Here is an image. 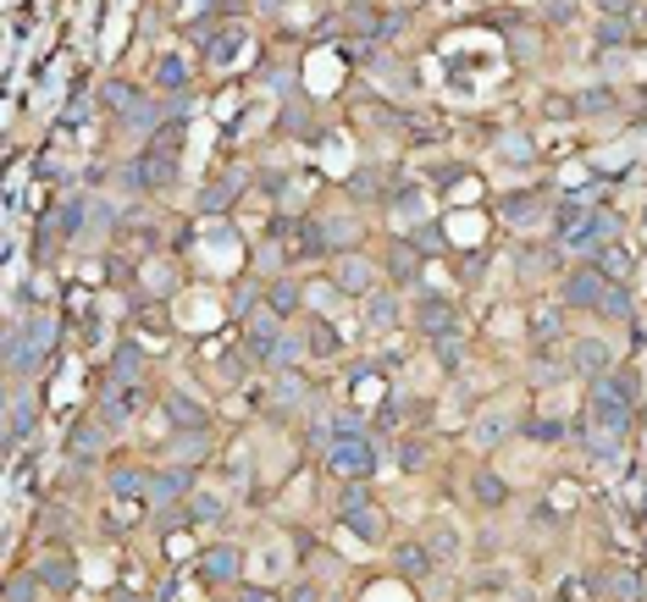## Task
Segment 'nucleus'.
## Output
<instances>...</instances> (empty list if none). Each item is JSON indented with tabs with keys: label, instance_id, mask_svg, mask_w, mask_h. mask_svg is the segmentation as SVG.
<instances>
[{
	"label": "nucleus",
	"instance_id": "21",
	"mask_svg": "<svg viewBox=\"0 0 647 602\" xmlns=\"http://www.w3.org/2000/svg\"><path fill=\"white\" fill-rule=\"evenodd\" d=\"M238 194H244V172L211 178V183L200 189V200H194V216H227V211L238 205Z\"/></svg>",
	"mask_w": 647,
	"mask_h": 602
},
{
	"label": "nucleus",
	"instance_id": "14",
	"mask_svg": "<svg viewBox=\"0 0 647 602\" xmlns=\"http://www.w3.org/2000/svg\"><path fill=\"white\" fill-rule=\"evenodd\" d=\"M29 569L40 574V585H45L51 596H73V591H78V558H73L67 547H40Z\"/></svg>",
	"mask_w": 647,
	"mask_h": 602
},
{
	"label": "nucleus",
	"instance_id": "35",
	"mask_svg": "<svg viewBox=\"0 0 647 602\" xmlns=\"http://www.w3.org/2000/svg\"><path fill=\"white\" fill-rule=\"evenodd\" d=\"M7 602H45L40 574H34V569H12V580H7Z\"/></svg>",
	"mask_w": 647,
	"mask_h": 602
},
{
	"label": "nucleus",
	"instance_id": "12",
	"mask_svg": "<svg viewBox=\"0 0 647 602\" xmlns=\"http://www.w3.org/2000/svg\"><path fill=\"white\" fill-rule=\"evenodd\" d=\"M155 409H161V420H166L172 431H211V426H216V415H211L194 393H183V387L155 393Z\"/></svg>",
	"mask_w": 647,
	"mask_h": 602
},
{
	"label": "nucleus",
	"instance_id": "30",
	"mask_svg": "<svg viewBox=\"0 0 647 602\" xmlns=\"http://www.w3.org/2000/svg\"><path fill=\"white\" fill-rule=\"evenodd\" d=\"M509 431H520V415H509V409H487L476 426H471V437H476V448H498Z\"/></svg>",
	"mask_w": 647,
	"mask_h": 602
},
{
	"label": "nucleus",
	"instance_id": "26",
	"mask_svg": "<svg viewBox=\"0 0 647 602\" xmlns=\"http://www.w3.org/2000/svg\"><path fill=\"white\" fill-rule=\"evenodd\" d=\"M299 326H304L310 359H338V354H344V337H338V326H333L327 315H304Z\"/></svg>",
	"mask_w": 647,
	"mask_h": 602
},
{
	"label": "nucleus",
	"instance_id": "1",
	"mask_svg": "<svg viewBox=\"0 0 647 602\" xmlns=\"http://www.w3.org/2000/svg\"><path fill=\"white\" fill-rule=\"evenodd\" d=\"M636 398H641L636 376L614 365L608 376L586 381V420H592V426H608V431H625V437H630V426H636Z\"/></svg>",
	"mask_w": 647,
	"mask_h": 602
},
{
	"label": "nucleus",
	"instance_id": "17",
	"mask_svg": "<svg viewBox=\"0 0 647 602\" xmlns=\"http://www.w3.org/2000/svg\"><path fill=\"white\" fill-rule=\"evenodd\" d=\"M388 563H393V574L399 580H427L432 569H438V558H432V547H427V536H405V541H388Z\"/></svg>",
	"mask_w": 647,
	"mask_h": 602
},
{
	"label": "nucleus",
	"instance_id": "10",
	"mask_svg": "<svg viewBox=\"0 0 647 602\" xmlns=\"http://www.w3.org/2000/svg\"><path fill=\"white\" fill-rule=\"evenodd\" d=\"M382 282L388 288H416V282H427V255L410 244V238H388L382 244Z\"/></svg>",
	"mask_w": 647,
	"mask_h": 602
},
{
	"label": "nucleus",
	"instance_id": "23",
	"mask_svg": "<svg viewBox=\"0 0 647 602\" xmlns=\"http://www.w3.org/2000/svg\"><path fill=\"white\" fill-rule=\"evenodd\" d=\"M338 525H344L349 536H360L366 547H388V514H382L377 503H366V508H349V514H338Z\"/></svg>",
	"mask_w": 647,
	"mask_h": 602
},
{
	"label": "nucleus",
	"instance_id": "33",
	"mask_svg": "<svg viewBox=\"0 0 647 602\" xmlns=\"http://www.w3.org/2000/svg\"><path fill=\"white\" fill-rule=\"evenodd\" d=\"M570 100H575V117H603V111H614V106H619L614 84H586V89H575Z\"/></svg>",
	"mask_w": 647,
	"mask_h": 602
},
{
	"label": "nucleus",
	"instance_id": "38",
	"mask_svg": "<svg viewBox=\"0 0 647 602\" xmlns=\"http://www.w3.org/2000/svg\"><path fill=\"white\" fill-rule=\"evenodd\" d=\"M597 18H630L636 23V0H592Z\"/></svg>",
	"mask_w": 647,
	"mask_h": 602
},
{
	"label": "nucleus",
	"instance_id": "29",
	"mask_svg": "<svg viewBox=\"0 0 647 602\" xmlns=\"http://www.w3.org/2000/svg\"><path fill=\"white\" fill-rule=\"evenodd\" d=\"M597 321H608V326H630V321H636L630 282H608V293H603V304H597Z\"/></svg>",
	"mask_w": 647,
	"mask_h": 602
},
{
	"label": "nucleus",
	"instance_id": "37",
	"mask_svg": "<svg viewBox=\"0 0 647 602\" xmlns=\"http://www.w3.org/2000/svg\"><path fill=\"white\" fill-rule=\"evenodd\" d=\"M227 596H233V602H282V591H271V585H244V580H238Z\"/></svg>",
	"mask_w": 647,
	"mask_h": 602
},
{
	"label": "nucleus",
	"instance_id": "4",
	"mask_svg": "<svg viewBox=\"0 0 647 602\" xmlns=\"http://www.w3.org/2000/svg\"><path fill=\"white\" fill-rule=\"evenodd\" d=\"M95 420L111 431V437H128V426L150 409V393L144 387H122V381H106V393H95Z\"/></svg>",
	"mask_w": 647,
	"mask_h": 602
},
{
	"label": "nucleus",
	"instance_id": "3",
	"mask_svg": "<svg viewBox=\"0 0 647 602\" xmlns=\"http://www.w3.org/2000/svg\"><path fill=\"white\" fill-rule=\"evenodd\" d=\"M603 293H608V277H603L592 260H570V266H564V277H559V304H564L570 315H597Z\"/></svg>",
	"mask_w": 647,
	"mask_h": 602
},
{
	"label": "nucleus",
	"instance_id": "28",
	"mask_svg": "<svg viewBox=\"0 0 647 602\" xmlns=\"http://www.w3.org/2000/svg\"><path fill=\"white\" fill-rule=\"evenodd\" d=\"M592 45H597V56H608V51H630V45H636V23H630V18H597Z\"/></svg>",
	"mask_w": 647,
	"mask_h": 602
},
{
	"label": "nucleus",
	"instance_id": "13",
	"mask_svg": "<svg viewBox=\"0 0 647 602\" xmlns=\"http://www.w3.org/2000/svg\"><path fill=\"white\" fill-rule=\"evenodd\" d=\"M564 365H570V376L597 381V376L614 370V343L608 337H570L564 343Z\"/></svg>",
	"mask_w": 647,
	"mask_h": 602
},
{
	"label": "nucleus",
	"instance_id": "6",
	"mask_svg": "<svg viewBox=\"0 0 647 602\" xmlns=\"http://www.w3.org/2000/svg\"><path fill=\"white\" fill-rule=\"evenodd\" d=\"M327 277H333L349 299H366V293L382 288V260H371L366 249H344V255L327 260Z\"/></svg>",
	"mask_w": 647,
	"mask_h": 602
},
{
	"label": "nucleus",
	"instance_id": "5",
	"mask_svg": "<svg viewBox=\"0 0 647 602\" xmlns=\"http://www.w3.org/2000/svg\"><path fill=\"white\" fill-rule=\"evenodd\" d=\"M194 486H200V470H188V464H166V459H161V464L150 470V497H144V503H150V514H161V519H166L172 508H183V503H188V492H194Z\"/></svg>",
	"mask_w": 647,
	"mask_h": 602
},
{
	"label": "nucleus",
	"instance_id": "25",
	"mask_svg": "<svg viewBox=\"0 0 647 602\" xmlns=\"http://www.w3.org/2000/svg\"><path fill=\"white\" fill-rule=\"evenodd\" d=\"M150 89H155V95H166V100H172V95H183V89H194L188 62H183V56H172V51H161V56H155V73H150Z\"/></svg>",
	"mask_w": 647,
	"mask_h": 602
},
{
	"label": "nucleus",
	"instance_id": "8",
	"mask_svg": "<svg viewBox=\"0 0 647 602\" xmlns=\"http://www.w3.org/2000/svg\"><path fill=\"white\" fill-rule=\"evenodd\" d=\"M194 574H200V585H211V591H233V585L244 580V547H238V541L205 547V552L194 558Z\"/></svg>",
	"mask_w": 647,
	"mask_h": 602
},
{
	"label": "nucleus",
	"instance_id": "22",
	"mask_svg": "<svg viewBox=\"0 0 647 602\" xmlns=\"http://www.w3.org/2000/svg\"><path fill=\"white\" fill-rule=\"evenodd\" d=\"M360 304H366L360 315H366V326H371V332H388V326H399V321H410V310H405V299H399V288H388V282H382L377 293H366Z\"/></svg>",
	"mask_w": 647,
	"mask_h": 602
},
{
	"label": "nucleus",
	"instance_id": "15",
	"mask_svg": "<svg viewBox=\"0 0 647 602\" xmlns=\"http://www.w3.org/2000/svg\"><path fill=\"white\" fill-rule=\"evenodd\" d=\"M564 321H570V310H564L559 299H537V304H526V343H531V348H553V343H564Z\"/></svg>",
	"mask_w": 647,
	"mask_h": 602
},
{
	"label": "nucleus",
	"instance_id": "11",
	"mask_svg": "<svg viewBox=\"0 0 647 602\" xmlns=\"http://www.w3.org/2000/svg\"><path fill=\"white\" fill-rule=\"evenodd\" d=\"M260 282H266V288H260V304H266L271 315L304 321L310 299H304V277H299V271H277V277H260Z\"/></svg>",
	"mask_w": 647,
	"mask_h": 602
},
{
	"label": "nucleus",
	"instance_id": "34",
	"mask_svg": "<svg viewBox=\"0 0 647 602\" xmlns=\"http://www.w3.org/2000/svg\"><path fill=\"white\" fill-rule=\"evenodd\" d=\"M592 266H597L608 282H630V255H625L619 244H603V249L592 255Z\"/></svg>",
	"mask_w": 647,
	"mask_h": 602
},
{
	"label": "nucleus",
	"instance_id": "36",
	"mask_svg": "<svg viewBox=\"0 0 647 602\" xmlns=\"http://www.w3.org/2000/svg\"><path fill=\"white\" fill-rule=\"evenodd\" d=\"M410 244H416V249H421L427 260H438V249H443V227H438V222H416Z\"/></svg>",
	"mask_w": 647,
	"mask_h": 602
},
{
	"label": "nucleus",
	"instance_id": "9",
	"mask_svg": "<svg viewBox=\"0 0 647 602\" xmlns=\"http://www.w3.org/2000/svg\"><path fill=\"white\" fill-rule=\"evenodd\" d=\"M410 332H416L421 343H443V337H460L465 321H460V310H454L449 299H416V304H410Z\"/></svg>",
	"mask_w": 647,
	"mask_h": 602
},
{
	"label": "nucleus",
	"instance_id": "7",
	"mask_svg": "<svg viewBox=\"0 0 647 602\" xmlns=\"http://www.w3.org/2000/svg\"><path fill=\"white\" fill-rule=\"evenodd\" d=\"M111 442H117V437H111V431H106V426L95 420V409H84V415H78V420L67 426V437H62V453H67L73 464L95 470V464H100V459L111 453Z\"/></svg>",
	"mask_w": 647,
	"mask_h": 602
},
{
	"label": "nucleus",
	"instance_id": "18",
	"mask_svg": "<svg viewBox=\"0 0 647 602\" xmlns=\"http://www.w3.org/2000/svg\"><path fill=\"white\" fill-rule=\"evenodd\" d=\"M177 519H183L188 530H211V525H222V519H227V497H222L211 481H200V486L188 492V503L177 508Z\"/></svg>",
	"mask_w": 647,
	"mask_h": 602
},
{
	"label": "nucleus",
	"instance_id": "32",
	"mask_svg": "<svg viewBox=\"0 0 647 602\" xmlns=\"http://www.w3.org/2000/svg\"><path fill=\"white\" fill-rule=\"evenodd\" d=\"M498 211H504L509 227H526V222H537V216L548 211V194H504Z\"/></svg>",
	"mask_w": 647,
	"mask_h": 602
},
{
	"label": "nucleus",
	"instance_id": "27",
	"mask_svg": "<svg viewBox=\"0 0 647 602\" xmlns=\"http://www.w3.org/2000/svg\"><path fill=\"white\" fill-rule=\"evenodd\" d=\"M592 585H597L603 602H641V580L625 563H614V574H592Z\"/></svg>",
	"mask_w": 647,
	"mask_h": 602
},
{
	"label": "nucleus",
	"instance_id": "2",
	"mask_svg": "<svg viewBox=\"0 0 647 602\" xmlns=\"http://www.w3.org/2000/svg\"><path fill=\"white\" fill-rule=\"evenodd\" d=\"M333 481H377L382 470V448H377V431H344L327 453H321Z\"/></svg>",
	"mask_w": 647,
	"mask_h": 602
},
{
	"label": "nucleus",
	"instance_id": "19",
	"mask_svg": "<svg viewBox=\"0 0 647 602\" xmlns=\"http://www.w3.org/2000/svg\"><path fill=\"white\" fill-rule=\"evenodd\" d=\"M161 459H166V464L200 470L205 459H216V437H211V431H172V437L161 442Z\"/></svg>",
	"mask_w": 647,
	"mask_h": 602
},
{
	"label": "nucleus",
	"instance_id": "16",
	"mask_svg": "<svg viewBox=\"0 0 647 602\" xmlns=\"http://www.w3.org/2000/svg\"><path fill=\"white\" fill-rule=\"evenodd\" d=\"M106 381H122V387H144L150 381V348L139 337H122L106 359Z\"/></svg>",
	"mask_w": 647,
	"mask_h": 602
},
{
	"label": "nucleus",
	"instance_id": "20",
	"mask_svg": "<svg viewBox=\"0 0 647 602\" xmlns=\"http://www.w3.org/2000/svg\"><path fill=\"white\" fill-rule=\"evenodd\" d=\"M150 470L155 464H139V459H111L106 464V497H128V503H139V497H150Z\"/></svg>",
	"mask_w": 647,
	"mask_h": 602
},
{
	"label": "nucleus",
	"instance_id": "31",
	"mask_svg": "<svg viewBox=\"0 0 647 602\" xmlns=\"http://www.w3.org/2000/svg\"><path fill=\"white\" fill-rule=\"evenodd\" d=\"M471 503H476V508H487V514H493V508H504V503H509L504 475H498V470H471Z\"/></svg>",
	"mask_w": 647,
	"mask_h": 602
},
{
	"label": "nucleus",
	"instance_id": "39",
	"mask_svg": "<svg viewBox=\"0 0 647 602\" xmlns=\"http://www.w3.org/2000/svg\"><path fill=\"white\" fill-rule=\"evenodd\" d=\"M282 602H321V585H315V580H293V585L282 591Z\"/></svg>",
	"mask_w": 647,
	"mask_h": 602
},
{
	"label": "nucleus",
	"instance_id": "24",
	"mask_svg": "<svg viewBox=\"0 0 647 602\" xmlns=\"http://www.w3.org/2000/svg\"><path fill=\"white\" fill-rule=\"evenodd\" d=\"M150 95H155V89H144V84H128V78H111V84L100 89V106H106V111H111L117 122H128V117H133V111H139V106H144Z\"/></svg>",
	"mask_w": 647,
	"mask_h": 602
}]
</instances>
